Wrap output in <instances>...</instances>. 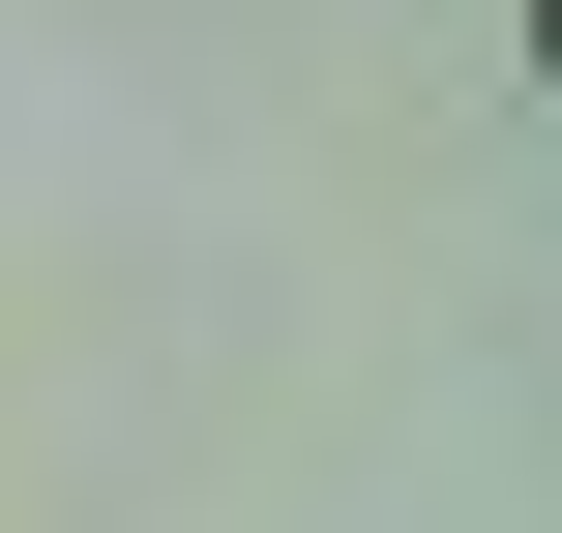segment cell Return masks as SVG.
I'll use <instances>...</instances> for the list:
<instances>
[{"instance_id": "cell-1", "label": "cell", "mask_w": 562, "mask_h": 533, "mask_svg": "<svg viewBox=\"0 0 562 533\" xmlns=\"http://www.w3.org/2000/svg\"><path fill=\"white\" fill-rule=\"evenodd\" d=\"M533 59H562V0H533Z\"/></svg>"}]
</instances>
